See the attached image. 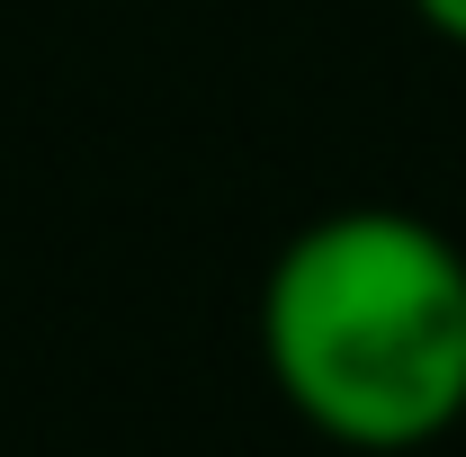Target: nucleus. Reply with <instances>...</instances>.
Instances as JSON below:
<instances>
[{
    "label": "nucleus",
    "instance_id": "f03ea898",
    "mask_svg": "<svg viewBox=\"0 0 466 457\" xmlns=\"http://www.w3.org/2000/svg\"><path fill=\"white\" fill-rule=\"evenodd\" d=\"M412 18H421L440 46H458V55H466V0H412Z\"/></svg>",
    "mask_w": 466,
    "mask_h": 457
},
{
    "label": "nucleus",
    "instance_id": "f257e3e1",
    "mask_svg": "<svg viewBox=\"0 0 466 457\" xmlns=\"http://www.w3.org/2000/svg\"><path fill=\"white\" fill-rule=\"evenodd\" d=\"M260 359L332 449H431L466 421V251L404 207L314 216L269 260Z\"/></svg>",
    "mask_w": 466,
    "mask_h": 457
}]
</instances>
